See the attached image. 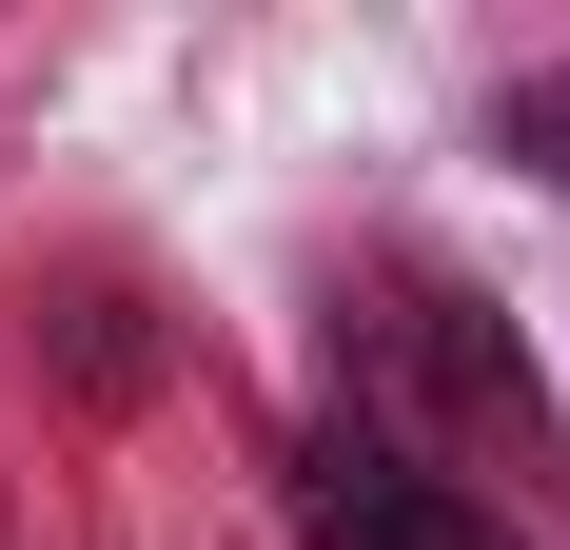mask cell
<instances>
[{"label": "cell", "mask_w": 570, "mask_h": 550, "mask_svg": "<svg viewBox=\"0 0 570 550\" xmlns=\"http://www.w3.org/2000/svg\"><path fill=\"white\" fill-rule=\"evenodd\" d=\"M512 138H531V158L570 177V79H531V99H512Z\"/></svg>", "instance_id": "cell-2"}, {"label": "cell", "mask_w": 570, "mask_h": 550, "mask_svg": "<svg viewBox=\"0 0 570 550\" xmlns=\"http://www.w3.org/2000/svg\"><path fill=\"white\" fill-rule=\"evenodd\" d=\"M295 531L315 550H512V511L394 433H295Z\"/></svg>", "instance_id": "cell-1"}]
</instances>
